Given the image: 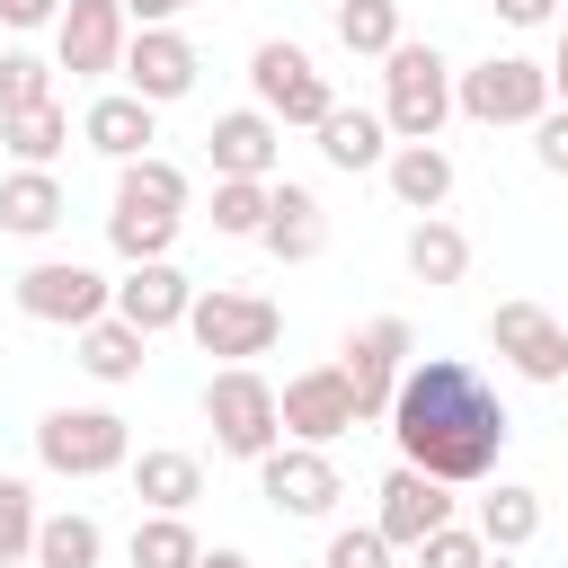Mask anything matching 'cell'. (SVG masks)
<instances>
[{"label":"cell","mask_w":568,"mask_h":568,"mask_svg":"<svg viewBox=\"0 0 568 568\" xmlns=\"http://www.w3.org/2000/svg\"><path fill=\"white\" fill-rule=\"evenodd\" d=\"M195 559H204V541H195L186 515H142L133 524V568H195Z\"/></svg>","instance_id":"obj_32"},{"label":"cell","mask_w":568,"mask_h":568,"mask_svg":"<svg viewBox=\"0 0 568 568\" xmlns=\"http://www.w3.org/2000/svg\"><path fill=\"white\" fill-rule=\"evenodd\" d=\"M453 106L470 124H541L559 98H550V62H524V53H488L470 71H453Z\"/></svg>","instance_id":"obj_4"},{"label":"cell","mask_w":568,"mask_h":568,"mask_svg":"<svg viewBox=\"0 0 568 568\" xmlns=\"http://www.w3.org/2000/svg\"><path fill=\"white\" fill-rule=\"evenodd\" d=\"M36 524H44V515H36V488H27V479H0V559H9V568L36 559Z\"/></svg>","instance_id":"obj_36"},{"label":"cell","mask_w":568,"mask_h":568,"mask_svg":"<svg viewBox=\"0 0 568 568\" xmlns=\"http://www.w3.org/2000/svg\"><path fill=\"white\" fill-rule=\"evenodd\" d=\"M186 195H195V178H186L178 160H160V151H142V160H124V169H115V204H142V213H186Z\"/></svg>","instance_id":"obj_27"},{"label":"cell","mask_w":568,"mask_h":568,"mask_svg":"<svg viewBox=\"0 0 568 568\" xmlns=\"http://www.w3.org/2000/svg\"><path fill=\"white\" fill-rule=\"evenodd\" d=\"M204 151H213V178H275V160H284V124H275L266 106H231V115H213Z\"/></svg>","instance_id":"obj_15"},{"label":"cell","mask_w":568,"mask_h":568,"mask_svg":"<svg viewBox=\"0 0 568 568\" xmlns=\"http://www.w3.org/2000/svg\"><path fill=\"white\" fill-rule=\"evenodd\" d=\"M186 337H195L204 355H222V364H248V355H266V346L284 337V311H275L266 293H231V284H213V293H195Z\"/></svg>","instance_id":"obj_7"},{"label":"cell","mask_w":568,"mask_h":568,"mask_svg":"<svg viewBox=\"0 0 568 568\" xmlns=\"http://www.w3.org/2000/svg\"><path fill=\"white\" fill-rule=\"evenodd\" d=\"M382 426L399 435V462H408V470L453 479V488H479V479L497 470L506 435H515L506 399H497V390H488V373H479V364H462V355H408L399 399H390V417H382Z\"/></svg>","instance_id":"obj_1"},{"label":"cell","mask_w":568,"mask_h":568,"mask_svg":"<svg viewBox=\"0 0 568 568\" xmlns=\"http://www.w3.org/2000/svg\"><path fill=\"white\" fill-rule=\"evenodd\" d=\"M479 532H488V550L506 559V550H524L532 532H541V488H524V479H497L488 497H479V515H470Z\"/></svg>","instance_id":"obj_26"},{"label":"cell","mask_w":568,"mask_h":568,"mask_svg":"<svg viewBox=\"0 0 568 568\" xmlns=\"http://www.w3.org/2000/svg\"><path fill=\"white\" fill-rule=\"evenodd\" d=\"M408 275H417V284H462V275H470V231L444 222V213H417V231H408Z\"/></svg>","instance_id":"obj_25"},{"label":"cell","mask_w":568,"mask_h":568,"mask_svg":"<svg viewBox=\"0 0 568 568\" xmlns=\"http://www.w3.org/2000/svg\"><path fill=\"white\" fill-rule=\"evenodd\" d=\"M532 160H541L550 178H568V106H550V115L532 124Z\"/></svg>","instance_id":"obj_38"},{"label":"cell","mask_w":568,"mask_h":568,"mask_svg":"<svg viewBox=\"0 0 568 568\" xmlns=\"http://www.w3.org/2000/svg\"><path fill=\"white\" fill-rule=\"evenodd\" d=\"M444 115H453V62L435 44L399 36L382 53V124H390V142H435Z\"/></svg>","instance_id":"obj_2"},{"label":"cell","mask_w":568,"mask_h":568,"mask_svg":"<svg viewBox=\"0 0 568 568\" xmlns=\"http://www.w3.org/2000/svg\"><path fill=\"white\" fill-rule=\"evenodd\" d=\"M62 0H0V27H53Z\"/></svg>","instance_id":"obj_39"},{"label":"cell","mask_w":568,"mask_h":568,"mask_svg":"<svg viewBox=\"0 0 568 568\" xmlns=\"http://www.w3.org/2000/svg\"><path fill=\"white\" fill-rule=\"evenodd\" d=\"M18 311L44 320V328H89V320L115 311V284H106L98 266H80V257H36V266L18 275Z\"/></svg>","instance_id":"obj_8"},{"label":"cell","mask_w":568,"mask_h":568,"mask_svg":"<svg viewBox=\"0 0 568 568\" xmlns=\"http://www.w3.org/2000/svg\"><path fill=\"white\" fill-rule=\"evenodd\" d=\"M178 222H186V213H142V204H115V213H106V248H115L124 266L169 257V248H178Z\"/></svg>","instance_id":"obj_30"},{"label":"cell","mask_w":568,"mask_h":568,"mask_svg":"<svg viewBox=\"0 0 568 568\" xmlns=\"http://www.w3.org/2000/svg\"><path fill=\"white\" fill-rule=\"evenodd\" d=\"M488 346L524 373V382H568V320L559 311H541V302H497L488 311Z\"/></svg>","instance_id":"obj_12"},{"label":"cell","mask_w":568,"mask_h":568,"mask_svg":"<svg viewBox=\"0 0 568 568\" xmlns=\"http://www.w3.org/2000/svg\"><path fill=\"white\" fill-rule=\"evenodd\" d=\"M497 550H488V532L479 524H435L426 541H417V568H488Z\"/></svg>","instance_id":"obj_35"},{"label":"cell","mask_w":568,"mask_h":568,"mask_svg":"<svg viewBox=\"0 0 568 568\" xmlns=\"http://www.w3.org/2000/svg\"><path fill=\"white\" fill-rule=\"evenodd\" d=\"M275 408H284V435H293V444H337V435L364 426V417H355V382H346V364H311V373H293V382L275 390Z\"/></svg>","instance_id":"obj_13"},{"label":"cell","mask_w":568,"mask_h":568,"mask_svg":"<svg viewBox=\"0 0 568 568\" xmlns=\"http://www.w3.org/2000/svg\"><path fill=\"white\" fill-rule=\"evenodd\" d=\"M408 355H417V337H408V320H364L355 337H346V382H355V417L373 426V417H390V399H399V373H408Z\"/></svg>","instance_id":"obj_9"},{"label":"cell","mask_w":568,"mask_h":568,"mask_svg":"<svg viewBox=\"0 0 568 568\" xmlns=\"http://www.w3.org/2000/svg\"><path fill=\"white\" fill-rule=\"evenodd\" d=\"M213 231L222 240H257L266 231V178H213Z\"/></svg>","instance_id":"obj_33"},{"label":"cell","mask_w":568,"mask_h":568,"mask_svg":"<svg viewBox=\"0 0 568 568\" xmlns=\"http://www.w3.org/2000/svg\"><path fill=\"white\" fill-rule=\"evenodd\" d=\"M124 89L151 98V106H178V98L195 89V44H186L178 27H133V44H124Z\"/></svg>","instance_id":"obj_14"},{"label":"cell","mask_w":568,"mask_h":568,"mask_svg":"<svg viewBox=\"0 0 568 568\" xmlns=\"http://www.w3.org/2000/svg\"><path fill=\"white\" fill-rule=\"evenodd\" d=\"M0 568H9V559H0Z\"/></svg>","instance_id":"obj_45"},{"label":"cell","mask_w":568,"mask_h":568,"mask_svg":"<svg viewBox=\"0 0 568 568\" xmlns=\"http://www.w3.org/2000/svg\"><path fill=\"white\" fill-rule=\"evenodd\" d=\"M36 462L53 479H106V470L133 462V435H124L115 408H44L36 417Z\"/></svg>","instance_id":"obj_5"},{"label":"cell","mask_w":568,"mask_h":568,"mask_svg":"<svg viewBox=\"0 0 568 568\" xmlns=\"http://www.w3.org/2000/svg\"><path fill=\"white\" fill-rule=\"evenodd\" d=\"M62 213H71V195H62V178H53V169H9V178H0V231L44 240Z\"/></svg>","instance_id":"obj_23"},{"label":"cell","mask_w":568,"mask_h":568,"mask_svg":"<svg viewBox=\"0 0 568 568\" xmlns=\"http://www.w3.org/2000/svg\"><path fill=\"white\" fill-rule=\"evenodd\" d=\"M488 9H497L506 27H550V9H559V0H488Z\"/></svg>","instance_id":"obj_41"},{"label":"cell","mask_w":568,"mask_h":568,"mask_svg":"<svg viewBox=\"0 0 568 568\" xmlns=\"http://www.w3.org/2000/svg\"><path fill=\"white\" fill-rule=\"evenodd\" d=\"M98 559H106L98 515H44L36 524V568H98Z\"/></svg>","instance_id":"obj_31"},{"label":"cell","mask_w":568,"mask_h":568,"mask_svg":"<svg viewBox=\"0 0 568 568\" xmlns=\"http://www.w3.org/2000/svg\"><path fill=\"white\" fill-rule=\"evenodd\" d=\"M71 337H80V373H89V382H106V390H115V382H142V346H151V337H142L133 320L106 311V320H89V328H71Z\"/></svg>","instance_id":"obj_24"},{"label":"cell","mask_w":568,"mask_h":568,"mask_svg":"<svg viewBox=\"0 0 568 568\" xmlns=\"http://www.w3.org/2000/svg\"><path fill=\"white\" fill-rule=\"evenodd\" d=\"M186 311H195V284H186L169 257L124 266V284H115V320H133L142 337H160V328H186Z\"/></svg>","instance_id":"obj_16"},{"label":"cell","mask_w":568,"mask_h":568,"mask_svg":"<svg viewBox=\"0 0 568 568\" xmlns=\"http://www.w3.org/2000/svg\"><path fill=\"white\" fill-rule=\"evenodd\" d=\"M320 160L346 169V178H355V169H382V160H390V124H382V106H346V98H337V106L320 115Z\"/></svg>","instance_id":"obj_20"},{"label":"cell","mask_w":568,"mask_h":568,"mask_svg":"<svg viewBox=\"0 0 568 568\" xmlns=\"http://www.w3.org/2000/svg\"><path fill=\"white\" fill-rule=\"evenodd\" d=\"M195 568H248V550H204Z\"/></svg>","instance_id":"obj_43"},{"label":"cell","mask_w":568,"mask_h":568,"mask_svg":"<svg viewBox=\"0 0 568 568\" xmlns=\"http://www.w3.org/2000/svg\"><path fill=\"white\" fill-rule=\"evenodd\" d=\"M44 98H53V62H44V53H27V44H0V115L44 106Z\"/></svg>","instance_id":"obj_34"},{"label":"cell","mask_w":568,"mask_h":568,"mask_svg":"<svg viewBox=\"0 0 568 568\" xmlns=\"http://www.w3.org/2000/svg\"><path fill=\"white\" fill-rule=\"evenodd\" d=\"M186 9H195V0H124V18H133V27H178Z\"/></svg>","instance_id":"obj_40"},{"label":"cell","mask_w":568,"mask_h":568,"mask_svg":"<svg viewBox=\"0 0 568 568\" xmlns=\"http://www.w3.org/2000/svg\"><path fill=\"white\" fill-rule=\"evenodd\" d=\"M80 142L98 151V160H142L151 142H160V106L151 98H133V89H106V98H89V115H80Z\"/></svg>","instance_id":"obj_18"},{"label":"cell","mask_w":568,"mask_h":568,"mask_svg":"<svg viewBox=\"0 0 568 568\" xmlns=\"http://www.w3.org/2000/svg\"><path fill=\"white\" fill-rule=\"evenodd\" d=\"M71 142V115L44 98V106H18V115H0V151L18 160V169H53V151Z\"/></svg>","instance_id":"obj_28"},{"label":"cell","mask_w":568,"mask_h":568,"mask_svg":"<svg viewBox=\"0 0 568 568\" xmlns=\"http://www.w3.org/2000/svg\"><path fill=\"white\" fill-rule=\"evenodd\" d=\"M328 27H337V44H346V53L382 62V53L399 44V0H328Z\"/></svg>","instance_id":"obj_29"},{"label":"cell","mask_w":568,"mask_h":568,"mask_svg":"<svg viewBox=\"0 0 568 568\" xmlns=\"http://www.w3.org/2000/svg\"><path fill=\"white\" fill-rule=\"evenodd\" d=\"M133 470V497L151 506V515H186L195 497H204V462L195 453H178V444H151L142 462H124Z\"/></svg>","instance_id":"obj_22"},{"label":"cell","mask_w":568,"mask_h":568,"mask_svg":"<svg viewBox=\"0 0 568 568\" xmlns=\"http://www.w3.org/2000/svg\"><path fill=\"white\" fill-rule=\"evenodd\" d=\"M124 44H133L124 0H62V18H53V62H62L71 80H106V71H124Z\"/></svg>","instance_id":"obj_10"},{"label":"cell","mask_w":568,"mask_h":568,"mask_svg":"<svg viewBox=\"0 0 568 568\" xmlns=\"http://www.w3.org/2000/svg\"><path fill=\"white\" fill-rule=\"evenodd\" d=\"M550 98L568 106V27H559V53H550Z\"/></svg>","instance_id":"obj_42"},{"label":"cell","mask_w":568,"mask_h":568,"mask_svg":"<svg viewBox=\"0 0 568 568\" xmlns=\"http://www.w3.org/2000/svg\"><path fill=\"white\" fill-rule=\"evenodd\" d=\"M382 178H390V195H399L408 213H444V204H453V151H444V142H390Z\"/></svg>","instance_id":"obj_21"},{"label":"cell","mask_w":568,"mask_h":568,"mask_svg":"<svg viewBox=\"0 0 568 568\" xmlns=\"http://www.w3.org/2000/svg\"><path fill=\"white\" fill-rule=\"evenodd\" d=\"M382 532H390V550H417L435 524H453V479H426V470H390L382 479V515H373Z\"/></svg>","instance_id":"obj_17"},{"label":"cell","mask_w":568,"mask_h":568,"mask_svg":"<svg viewBox=\"0 0 568 568\" xmlns=\"http://www.w3.org/2000/svg\"><path fill=\"white\" fill-rule=\"evenodd\" d=\"M204 426H213V453L231 462H266L284 444V408H275V382L257 364H222L204 382Z\"/></svg>","instance_id":"obj_3"},{"label":"cell","mask_w":568,"mask_h":568,"mask_svg":"<svg viewBox=\"0 0 568 568\" xmlns=\"http://www.w3.org/2000/svg\"><path fill=\"white\" fill-rule=\"evenodd\" d=\"M248 89H257V106H266L275 124H311V133H320V115L337 106L328 71H320L302 44H284V36H266V44L248 53Z\"/></svg>","instance_id":"obj_6"},{"label":"cell","mask_w":568,"mask_h":568,"mask_svg":"<svg viewBox=\"0 0 568 568\" xmlns=\"http://www.w3.org/2000/svg\"><path fill=\"white\" fill-rule=\"evenodd\" d=\"M257 497H266L275 515H302V524H320V515L346 497V479H337L328 444H275V453L257 462Z\"/></svg>","instance_id":"obj_11"},{"label":"cell","mask_w":568,"mask_h":568,"mask_svg":"<svg viewBox=\"0 0 568 568\" xmlns=\"http://www.w3.org/2000/svg\"><path fill=\"white\" fill-rule=\"evenodd\" d=\"M320 9H328V0H320Z\"/></svg>","instance_id":"obj_44"},{"label":"cell","mask_w":568,"mask_h":568,"mask_svg":"<svg viewBox=\"0 0 568 568\" xmlns=\"http://www.w3.org/2000/svg\"><path fill=\"white\" fill-rule=\"evenodd\" d=\"M320 568H390V532L382 524H346V532H328Z\"/></svg>","instance_id":"obj_37"},{"label":"cell","mask_w":568,"mask_h":568,"mask_svg":"<svg viewBox=\"0 0 568 568\" xmlns=\"http://www.w3.org/2000/svg\"><path fill=\"white\" fill-rule=\"evenodd\" d=\"M257 248L266 257H284V266H311L320 248H328V204L311 195V186H266V231H257Z\"/></svg>","instance_id":"obj_19"}]
</instances>
